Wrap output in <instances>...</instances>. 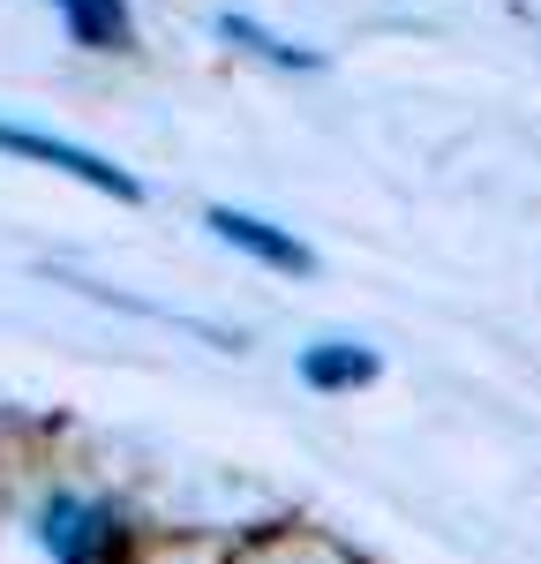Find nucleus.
Wrapping results in <instances>:
<instances>
[{"mask_svg": "<svg viewBox=\"0 0 541 564\" xmlns=\"http://www.w3.org/2000/svg\"><path fill=\"white\" fill-rule=\"evenodd\" d=\"M203 226L219 234L225 249H241V257H256V263H270V271H316V257L286 234V226H270V218H256V212H233V204H211L203 212Z\"/></svg>", "mask_w": 541, "mask_h": 564, "instance_id": "nucleus-3", "label": "nucleus"}, {"mask_svg": "<svg viewBox=\"0 0 541 564\" xmlns=\"http://www.w3.org/2000/svg\"><path fill=\"white\" fill-rule=\"evenodd\" d=\"M38 550L53 564H129V520L106 497H45L38 512Z\"/></svg>", "mask_w": 541, "mask_h": 564, "instance_id": "nucleus-1", "label": "nucleus"}, {"mask_svg": "<svg viewBox=\"0 0 541 564\" xmlns=\"http://www.w3.org/2000/svg\"><path fill=\"white\" fill-rule=\"evenodd\" d=\"M225 45H241V53H256V61H270V68H323V53L316 45H286L278 31H264L256 15H219L211 23Z\"/></svg>", "mask_w": 541, "mask_h": 564, "instance_id": "nucleus-5", "label": "nucleus"}, {"mask_svg": "<svg viewBox=\"0 0 541 564\" xmlns=\"http://www.w3.org/2000/svg\"><path fill=\"white\" fill-rule=\"evenodd\" d=\"M0 151L31 159V166H53V174H68V181H84V188H98V196H121V204H135V196H143V181H135V174H121L113 159H98V151L68 143V135L23 129V121H0Z\"/></svg>", "mask_w": 541, "mask_h": 564, "instance_id": "nucleus-2", "label": "nucleus"}, {"mask_svg": "<svg viewBox=\"0 0 541 564\" xmlns=\"http://www.w3.org/2000/svg\"><path fill=\"white\" fill-rule=\"evenodd\" d=\"M45 8H60V23H68V39L76 45H129V0H45Z\"/></svg>", "mask_w": 541, "mask_h": 564, "instance_id": "nucleus-6", "label": "nucleus"}, {"mask_svg": "<svg viewBox=\"0 0 541 564\" xmlns=\"http://www.w3.org/2000/svg\"><path fill=\"white\" fill-rule=\"evenodd\" d=\"M301 384L309 391H361V384H376V354L361 347V339H316V347H301Z\"/></svg>", "mask_w": 541, "mask_h": 564, "instance_id": "nucleus-4", "label": "nucleus"}]
</instances>
